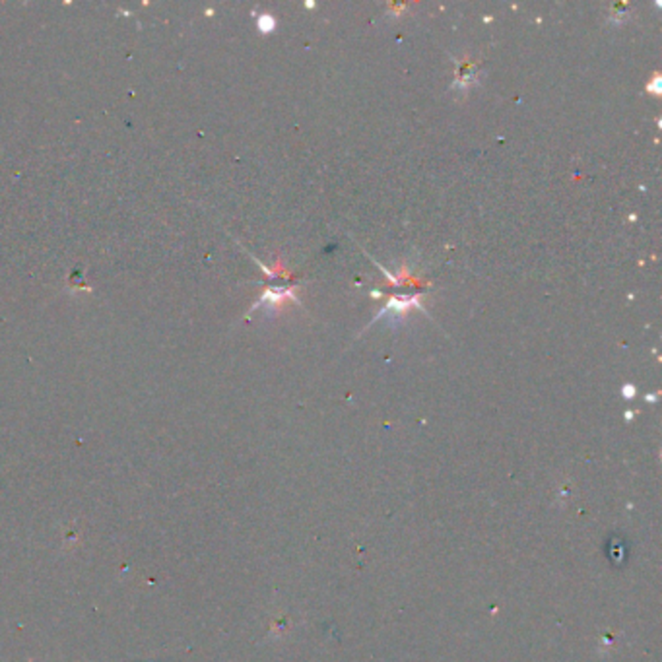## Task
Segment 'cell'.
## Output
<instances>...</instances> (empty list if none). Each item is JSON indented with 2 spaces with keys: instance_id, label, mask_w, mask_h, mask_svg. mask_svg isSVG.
Returning a JSON list of instances; mask_svg holds the SVG:
<instances>
[{
  "instance_id": "obj_1",
  "label": "cell",
  "mask_w": 662,
  "mask_h": 662,
  "mask_svg": "<svg viewBox=\"0 0 662 662\" xmlns=\"http://www.w3.org/2000/svg\"><path fill=\"white\" fill-rule=\"evenodd\" d=\"M476 72H478V66L460 63V65H459V74H457V82H455V86H452V87H460V89H466L468 86L476 84Z\"/></svg>"
},
{
  "instance_id": "obj_2",
  "label": "cell",
  "mask_w": 662,
  "mask_h": 662,
  "mask_svg": "<svg viewBox=\"0 0 662 662\" xmlns=\"http://www.w3.org/2000/svg\"><path fill=\"white\" fill-rule=\"evenodd\" d=\"M274 28H276V22H274V18H272V16L264 14L259 18V29H261L262 33H270Z\"/></svg>"
},
{
  "instance_id": "obj_3",
  "label": "cell",
  "mask_w": 662,
  "mask_h": 662,
  "mask_svg": "<svg viewBox=\"0 0 662 662\" xmlns=\"http://www.w3.org/2000/svg\"><path fill=\"white\" fill-rule=\"evenodd\" d=\"M658 84H661V78L656 76L655 82H653L651 86H647V89H649V92H655V95H658V94H661V87H658Z\"/></svg>"
},
{
  "instance_id": "obj_4",
  "label": "cell",
  "mask_w": 662,
  "mask_h": 662,
  "mask_svg": "<svg viewBox=\"0 0 662 662\" xmlns=\"http://www.w3.org/2000/svg\"><path fill=\"white\" fill-rule=\"evenodd\" d=\"M624 394H626L627 398H629V396H634V394H635V389H634V386L626 385V386H624Z\"/></svg>"
}]
</instances>
